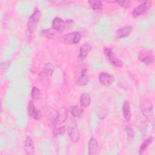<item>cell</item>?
<instances>
[{"label": "cell", "instance_id": "28", "mask_svg": "<svg viewBox=\"0 0 155 155\" xmlns=\"http://www.w3.org/2000/svg\"><path fill=\"white\" fill-rule=\"evenodd\" d=\"M115 2H117L120 6H121L125 8H129L131 5V3L129 1H115Z\"/></svg>", "mask_w": 155, "mask_h": 155}, {"label": "cell", "instance_id": "5", "mask_svg": "<svg viewBox=\"0 0 155 155\" xmlns=\"http://www.w3.org/2000/svg\"><path fill=\"white\" fill-rule=\"evenodd\" d=\"M68 116V110L64 107H62L56 111L55 116L52 123L54 125H61L67 120Z\"/></svg>", "mask_w": 155, "mask_h": 155}, {"label": "cell", "instance_id": "13", "mask_svg": "<svg viewBox=\"0 0 155 155\" xmlns=\"http://www.w3.org/2000/svg\"><path fill=\"white\" fill-rule=\"evenodd\" d=\"M61 32L56 31L53 28H47L45 30H42L41 31V35L45 38L48 39H56L59 38L61 35Z\"/></svg>", "mask_w": 155, "mask_h": 155}, {"label": "cell", "instance_id": "8", "mask_svg": "<svg viewBox=\"0 0 155 155\" xmlns=\"http://www.w3.org/2000/svg\"><path fill=\"white\" fill-rule=\"evenodd\" d=\"M152 5V2L147 1H145L137 6H136L132 12V16L134 18H137L143 13H144L146 11H147Z\"/></svg>", "mask_w": 155, "mask_h": 155}, {"label": "cell", "instance_id": "12", "mask_svg": "<svg viewBox=\"0 0 155 155\" xmlns=\"http://www.w3.org/2000/svg\"><path fill=\"white\" fill-rule=\"evenodd\" d=\"M88 150L89 155L97 154L99 152V145L96 139L91 137L88 143Z\"/></svg>", "mask_w": 155, "mask_h": 155}, {"label": "cell", "instance_id": "21", "mask_svg": "<svg viewBox=\"0 0 155 155\" xmlns=\"http://www.w3.org/2000/svg\"><path fill=\"white\" fill-rule=\"evenodd\" d=\"M153 137H152V136H150L149 137L145 139L142 142V143H141V145L140 146L139 150V154H143L144 153V152L145 151V150H147V148H148V147L153 142Z\"/></svg>", "mask_w": 155, "mask_h": 155}, {"label": "cell", "instance_id": "20", "mask_svg": "<svg viewBox=\"0 0 155 155\" xmlns=\"http://www.w3.org/2000/svg\"><path fill=\"white\" fill-rule=\"evenodd\" d=\"M91 103V97L88 93H84L80 97V104L82 107L87 108Z\"/></svg>", "mask_w": 155, "mask_h": 155}, {"label": "cell", "instance_id": "24", "mask_svg": "<svg viewBox=\"0 0 155 155\" xmlns=\"http://www.w3.org/2000/svg\"><path fill=\"white\" fill-rule=\"evenodd\" d=\"M65 126L61 125H54L53 130V134L54 136H58L60 135H62L65 131Z\"/></svg>", "mask_w": 155, "mask_h": 155}, {"label": "cell", "instance_id": "4", "mask_svg": "<svg viewBox=\"0 0 155 155\" xmlns=\"http://www.w3.org/2000/svg\"><path fill=\"white\" fill-rule=\"evenodd\" d=\"M41 17V12L38 8H36L32 15L30 16L29 18L28 22H27V30L29 33H33L36 29L38 22H39V20Z\"/></svg>", "mask_w": 155, "mask_h": 155}, {"label": "cell", "instance_id": "23", "mask_svg": "<svg viewBox=\"0 0 155 155\" xmlns=\"http://www.w3.org/2000/svg\"><path fill=\"white\" fill-rule=\"evenodd\" d=\"M88 4L94 10H101L102 9L103 4L101 1L90 0L88 1Z\"/></svg>", "mask_w": 155, "mask_h": 155}, {"label": "cell", "instance_id": "1", "mask_svg": "<svg viewBox=\"0 0 155 155\" xmlns=\"http://www.w3.org/2000/svg\"><path fill=\"white\" fill-rule=\"evenodd\" d=\"M140 109L143 116L149 121L153 122L154 113L151 101L148 98H144L140 103Z\"/></svg>", "mask_w": 155, "mask_h": 155}, {"label": "cell", "instance_id": "10", "mask_svg": "<svg viewBox=\"0 0 155 155\" xmlns=\"http://www.w3.org/2000/svg\"><path fill=\"white\" fill-rule=\"evenodd\" d=\"M27 111L29 116L35 120H38L42 117L41 111L35 107V104L32 101H30L28 104Z\"/></svg>", "mask_w": 155, "mask_h": 155}, {"label": "cell", "instance_id": "19", "mask_svg": "<svg viewBox=\"0 0 155 155\" xmlns=\"http://www.w3.org/2000/svg\"><path fill=\"white\" fill-rule=\"evenodd\" d=\"M122 113L124 118L125 120L129 121L131 119V113L130 109V105L128 101H125L122 105Z\"/></svg>", "mask_w": 155, "mask_h": 155}, {"label": "cell", "instance_id": "14", "mask_svg": "<svg viewBox=\"0 0 155 155\" xmlns=\"http://www.w3.org/2000/svg\"><path fill=\"white\" fill-rule=\"evenodd\" d=\"M34 141L33 139L28 136L25 138L24 143V150L27 154H33L35 152V146Z\"/></svg>", "mask_w": 155, "mask_h": 155}, {"label": "cell", "instance_id": "15", "mask_svg": "<svg viewBox=\"0 0 155 155\" xmlns=\"http://www.w3.org/2000/svg\"><path fill=\"white\" fill-rule=\"evenodd\" d=\"M52 28L61 33L65 28V22L60 18H54L52 21Z\"/></svg>", "mask_w": 155, "mask_h": 155}, {"label": "cell", "instance_id": "17", "mask_svg": "<svg viewBox=\"0 0 155 155\" xmlns=\"http://www.w3.org/2000/svg\"><path fill=\"white\" fill-rule=\"evenodd\" d=\"M133 30V27L131 25L124 26L122 28H119L116 33L117 38H124L128 36Z\"/></svg>", "mask_w": 155, "mask_h": 155}, {"label": "cell", "instance_id": "6", "mask_svg": "<svg viewBox=\"0 0 155 155\" xmlns=\"http://www.w3.org/2000/svg\"><path fill=\"white\" fill-rule=\"evenodd\" d=\"M104 53L107 60L114 67L120 68L123 66L122 61L116 56V54L114 53L113 50L111 48L105 47L104 48Z\"/></svg>", "mask_w": 155, "mask_h": 155}, {"label": "cell", "instance_id": "18", "mask_svg": "<svg viewBox=\"0 0 155 155\" xmlns=\"http://www.w3.org/2000/svg\"><path fill=\"white\" fill-rule=\"evenodd\" d=\"M91 50V46L88 43H84L82 44L79 48V58L81 59H85L89 54Z\"/></svg>", "mask_w": 155, "mask_h": 155}, {"label": "cell", "instance_id": "3", "mask_svg": "<svg viewBox=\"0 0 155 155\" xmlns=\"http://www.w3.org/2000/svg\"><path fill=\"white\" fill-rule=\"evenodd\" d=\"M67 130L70 139L74 143L78 142L80 139V133L76 121L70 119L67 124Z\"/></svg>", "mask_w": 155, "mask_h": 155}, {"label": "cell", "instance_id": "27", "mask_svg": "<svg viewBox=\"0 0 155 155\" xmlns=\"http://www.w3.org/2000/svg\"><path fill=\"white\" fill-rule=\"evenodd\" d=\"M40 95V90L36 87H33L31 90V96L33 98H36Z\"/></svg>", "mask_w": 155, "mask_h": 155}, {"label": "cell", "instance_id": "16", "mask_svg": "<svg viewBox=\"0 0 155 155\" xmlns=\"http://www.w3.org/2000/svg\"><path fill=\"white\" fill-rule=\"evenodd\" d=\"M88 81V70L87 68H84L81 70V75L79 78L76 81V84L79 86H85L87 84Z\"/></svg>", "mask_w": 155, "mask_h": 155}, {"label": "cell", "instance_id": "26", "mask_svg": "<svg viewBox=\"0 0 155 155\" xmlns=\"http://www.w3.org/2000/svg\"><path fill=\"white\" fill-rule=\"evenodd\" d=\"M74 24L75 22L73 19H67L65 22V28H67V30H71L74 27Z\"/></svg>", "mask_w": 155, "mask_h": 155}, {"label": "cell", "instance_id": "2", "mask_svg": "<svg viewBox=\"0 0 155 155\" xmlns=\"http://www.w3.org/2000/svg\"><path fill=\"white\" fill-rule=\"evenodd\" d=\"M54 71V67L50 62L46 63L42 71L39 73L38 77L40 82L44 85H47L49 82V78L51 77Z\"/></svg>", "mask_w": 155, "mask_h": 155}, {"label": "cell", "instance_id": "11", "mask_svg": "<svg viewBox=\"0 0 155 155\" xmlns=\"http://www.w3.org/2000/svg\"><path fill=\"white\" fill-rule=\"evenodd\" d=\"M99 81L102 85L108 86L113 83L114 77L108 73L102 72L99 75Z\"/></svg>", "mask_w": 155, "mask_h": 155}, {"label": "cell", "instance_id": "9", "mask_svg": "<svg viewBox=\"0 0 155 155\" xmlns=\"http://www.w3.org/2000/svg\"><path fill=\"white\" fill-rule=\"evenodd\" d=\"M81 39V35L78 31L69 33L63 36L62 41L63 42L68 44H76L79 42Z\"/></svg>", "mask_w": 155, "mask_h": 155}, {"label": "cell", "instance_id": "22", "mask_svg": "<svg viewBox=\"0 0 155 155\" xmlns=\"http://www.w3.org/2000/svg\"><path fill=\"white\" fill-rule=\"evenodd\" d=\"M70 111L71 115L74 117H79L82 114L83 110L78 105H73L70 108Z\"/></svg>", "mask_w": 155, "mask_h": 155}, {"label": "cell", "instance_id": "25", "mask_svg": "<svg viewBox=\"0 0 155 155\" xmlns=\"http://www.w3.org/2000/svg\"><path fill=\"white\" fill-rule=\"evenodd\" d=\"M126 133L127 135V139L128 140H131L134 137V131L132 127L130 125L126 126Z\"/></svg>", "mask_w": 155, "mask_h": 155}, {"label": "cell", "instance_id": "7", "mask_svg": "<svg viewBox=\"0 0 155 155\" xmlns=\"http://www.w3.org/2000/svg\"><path fill=\"white\" fill-rule=\"evenodd\" d=\"M138 59L146 65H151L154 62V54L151 50H140L137 56Z\"/></svg>", "mask_w": 155, "mask_h": 155}]
</instances>
